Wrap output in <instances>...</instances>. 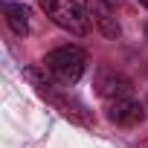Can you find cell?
<instances>
[{
	"mask_svg": "<svg viewBox=\"0 0 148 148\" xmlns=\"http://www.w3.org/2000/svg\"><path fill=\"white\" fill-rule=\"evenodd\" d=\"M108 119L113 125H122V128H134L145 119V108L131 99V96H122V99H110L108 102Z\"/></svg>",
	"mask_w": 148,
	"mask_h": 148,
	"instance_id": "cell-5",
	"label": "cell"
},
{
	"mask_svg": "<svg viewBox=\"0 0 148 148\" xmlns=\"http://www.w3.org/2000/svg\"><path fill=\"white\" fill-rule=\"evenodd\" d=\"M145 32H148V29H145Z\"/></svg>",
	"mask_w": 148,
	"mask_h": 148,
	"instance_id": "cell-11",
	"label": "cell"
},
{
	"mask_svg": "<svg viewBox=\"0 0 148 148\" xmlns=\"http://www.w3.org/2000/svg\"><path fill=\"white\" fill-rule=\"evenodd\" d=\"M23 79H26V82H29V84H32V87H35V90H38V93H41V96H44V99H47L58 113H61V116H67L70 122H76V125H93L90 113H87L76 99L64 96V93H61L64 84L55 82V79H49V76H47V70L41 73L38 67H26V70H23Z\"/></svg>",
	"mask_w": 148,
	"mask_h": 148,
	"instance_id": "cell-1",
	"label": "cell"
},
{
	"mask_svg": "<svg viewBox=\"0 0 148 148\" xmlns=\"http://www.w3.org/2000/svg\"><path fill=\"white\" fill-rule=\"evenodd\" d=\"M87 18H90V23H96V29L105 35V38H119L122 35V26H119V21H116V6H110V3H105V0H87Z\"/></svg>",
	"mask_w": 148,
	"mask_h": 148,
	"instance_id": "cell-4",
	"label": "cell"
},
{
	"mask_svg": "<svg viewBox=\"0 0 148 148\" xmlns=\"http://www.w3.org/2000/svg\"><path fill=\"white\" fill-rule=\"evenodd\" d=\"M3 15H6V23H9V29L15 32V35H29V9L23 6V3H3Z\"/></svg>",
	"mask_w": 148,
	"mask_h": 148,
	"instance_id": "cell-7",
	"label": "cell"
},
{
	"mask_svg": "<svg viewBox=\"0 0 148 148\" xmlns=\"http://www.w3.org/2000/svg\"><path fill=\"white\" fill-rule=\"evenodd\" d=\"M136 148H148V142H139V145H136Z\"/></svg>",
	"mask_w": 148,
	"mask_h": 148,
	"instance_id": "cell-9",
	"label": "cell"
},
{
	"mask_svg": "<svg viewBox=\"0 0 148 148\" xmlns=\"http://www.w3.org/2000/svg\"><path fill=\"white\" fill-rule=\"evenodd\" d=\"M105 3H110V6H119V3H122V0H105Z\"/></svg>",
	"mask_w": 148,
	"mask_h": 148,
	"instance_id": "cell-8",
	"label": "cell"
},
{
	"mask_svg": "<svg viewBox=\"0 0 148 148\" xmlns=\"http://www.w3.org/2000/svg\"><path fill=\"white\" fill-rule=\"evenodd\" d=\"M139 3H142V6H145V9H148V0H139Z\"/></svg>",
	"mask_w": 148,
	"mask_h": 148,
	"instance_id": "cell-10",
	"label": "cell"
},
{
	"mask_svg": "<svg viewBox=\"0 0 148 148\" xmlns=\"http://www.w3.org/2000/svg\"><path fill=\"white\" fill-rule=\"evenodd\" d=\"M84 67H87V52L82 47H58L44 58V70L64 87L76 84L84 76Z\"/></svg>",
	"mask_w": 148,
	"mask_h": 148,
	"instance_id": "cell-2",
	"label": "cell"
},
{
	"mask_svg": "<svg viewBox=\"0 0 148 148\" xmlns=\"http://www.w3.org/2000/svg\"><path fill=\"white\" fill-rule=\"evenodd\" d=\"M38 3L47 12V18L55 26H61L64 32H70V35H87L90 18H87V9L79 6L76 0H38Z\"/></svg>",
	"mask_w": 148,
	"mask_h": 148,
	"instance_id": "cell-3",
	"label": "cell"
},
{
	"mask_svg": "<svg viewBox=\"0 0 148 148\" xmlns=\"http://www.w3.org/2000/svg\"><path fill=\"white\" fill-rule=\"evenodd\" d=\"M96 90L102 99H122V96H131V82L116 70H99V79H96Z\"/></svg>",
	"mask_w": 148,
	"mask_h": 148,
	"instance_id": "cell-6",
	"label": "cell"
}]
</instances>
